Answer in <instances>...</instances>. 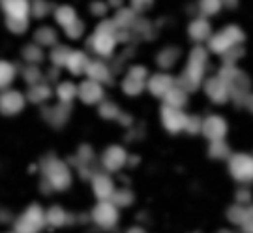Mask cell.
<instances>
[{
	"instance_id": "cell-1",
	"label": "cell",
	"mask_w": 253,
	"mask_h": 233,
	"mask_svg": "<svg viewBox=\"0 0 253 233\" xmlns=\"http://www.w3.org/2000/svg\"><path fill=\"white\" fill-rule=\"evenodd\" d=\"M244 40V34L238 27H227L223 28L221 32H217L214 36H210L208 40V45L210 49L217 55H225L229 53L231 49H235L236 45Z\"/></svg>"
},
{
	"instance_id": "cell-2",
	"label": "cell",
	"mask_w": 253,
	"mask_h": 233,
	"mask_svg": "<svg viewBox=\"0 0 253 233\" xmlns=\"http://www.w3.org/2000/svg\"><path fill=\"white\" fill-rule=\"evenodd\" d=\"M229 171L238 182L250 184L253 182V156L250 154H233L229 158Z\"/></svg>"
},
{
	"instance_id": "cell-3",
	"label": "cell",
	"mask_w": 253,
	"mask_h": 233,
	"mask_svg": "<svg viewBox=\"0 0 253 233\" xmlns=\"http://www.w3.org/2000/svg\"><path fill=\"white\" fill-rule=\"evenodd\" d=\"M205 64H207V53H205L201 47L193 49L190 57V64H188V68H186V79L190 81L191 89H195L201 83V79H203Z\"/></svg>"
},
{
	"instance_id": "cell-4",
	"label": "cell",
	"mask_w": 253,
	"mask_h": 233,
	"mask_svg": "<svg viewBox=\"0 0 253 233\" xmlns=\"http://www.w3.org/2000/svg\"><path fill=\"white\" fill-rule=\"evenodd\" d=\"M201 132L205 134V137H207L210 143H212V141H219V139H223V137H225L227 124L221 116L212 115V116H208V118L203 120V128H201Z\"/></svg>"
},
{
	"instance_id": "cell-5",
	"label": "cell",
	"mask_w": 253,
	"mask_h": 233,
	"mask_svg": "<svg viewBox=\"0 0 253 233\" xmlns=\"http://www.w3.org/2000/svg\"><path fill=\"white\" fill-rule=\"evenodd\" d=\"M163 124L169 132H180V130H186V122H188V116L182 113L178 108L174 106H165L162 113Z\"/></svg>"
},
{
	"instance_id": "cell-6",
	"label": "cell",
	"mask_w": 253,
	"mask_h": 233,
	"mask_svg": "<svg viewBox=\"0 0 253 233\" xmlns=\"http://www.w3.org/2000/svg\"><path fill=\"white\" fill-rule=\"evenodd\" d=\"M47 177L51 179L54 188H68L70 184V171L64 164L56 160L51 162V166L47 168Z\"/></svg>"
},
{
	"instance_id": "cell-7",
	"label": "cell",
	"mask_w": 253,
	"mask_h": 233,
	"mask_svg": "<svg viewBox=\"0 0 253 233\" xmlns=\"http://www.w3.org/2000/svg\"><path fill=\"white\" fill-rule=\"evenodd\" d=\"M92 45L100 55H111L115 49V34L109 32V28L105 30V27H100L96 36L92 38Z\"/></svg>"
},
{
	"instance_id": "cell-8",
	"label": "cell",
	"mask_w": 253,
	"mask_h": 233,
	"mask_svg": "<svg viewBox=\"0 0 253 233\" xmlns=\"http://www.w3.org/2000/svg\"><path fill=\"white\" fill-rule=\"evenodd\" d=\"M207 94L210 100H214L217 104L227 102L229 100V87H227V81L223 77H214L207 83Z\"/></svg>"
},
{
	"instance_id": "cell-9",
	"label": "cell",
	"mask_w": 253,
	"mask_h": 233,
	"mask_svg": "<svg viewBox=\"0 0 253 233\" xmlns=\"http://www.w3.org/2000/svg\"><path fill=\"white\" fill-rule=\"evenodd\" d=\"M94 220L101 226H113L117 222V209L107 199H101V203L94 211Z\"/></svg>"
},
{
	"instance_id": "cell-10",
	"label": "cell",
	"mask_w": 253,
	"mask_h": 233,
	"mask_svg": "<svg viewBox=\"0 0 253 233\" xmlns=\"http://www.w3.org/2000/svg\"><path fill=\"white\" fill-rule=\"evenodd\" d=\"M77 94H79L86 104H94V102H98V100L101 98V87L98 85V81L88 79L79 87Z\"/></svg>"
},
{
	"instance_id": "cell-11",
	"label": "cell",
	"mask_w": 253,
	"mask_h": 233,
	"mask_svg": "<svg viewBox=\"0 0 253 233\" xmlns=\"http://www.w3.org/2000/svg\"><path fill=\"white\" fill-rule=\"evenodd\" d=\"M190 36L197 42H203V40H210V23L208 19L203 15V17H197L193 23L190 25Z\"/></svg>"
},
{
	"instance_id": "cell-12",
	"label": "cell",
	"mask_w": 253,
	"mask_h": 233,
	"mask_svg": "<svg viewBox=\"0 0 253 233\" xmlns=\"http://www.w3.org/2000/svg\"><path fill=\"white\" fill-rule=\"evenodd\" d=\"M126 160V153L120 149V147H113V149H109L107 153H105V158H103V164H105V168L111 171H117L122 164Z\"/></svg>"
},
{
	"instance_id": "cell-13",
	"label": "cell",
	"mask_w": 253,
	"mask_h": 233,
	"mask_svg": "<svg viewBox=\"0 0 253 233\" xmlns=\"http://www.w3.org/2000/svg\"><path fill=\"white\" fill-rule=\"evenodd\" d=\"M4 6H6L11 19H27V13H28L27 0H6Z\"/></svg>"
},
{
	"instance_id": "cell-14",
	"label": "cell",
	"mask_w": 253,
	"mask_h": 233,
	"mask_svg": "<svg viewBox=\"0 0 253 233\" xmlns=\"http://www.w3.org/2000/svg\"><path fill=\"white\" fill-rule=\"evenodd\" d=\"M94 192L100 199H109L113 196V182H111V179H107L105 175H98L96 182H94Z\"/></svg>"
},
{
	"instance_id": "cell-15",
	"label": "cell",
	"mask_w": 253,
	"mask_h": 233,
	"mask_svg": "<svg viewBox=\"0 0 253 233\" xmlns=\"http://www.w3.org/2000/svg\"><path fill=\"white\" fill-rule=\"evenodd\" d=\"M88 60H86V57L83 53H72L70 57H68V62H66V66L72 70L73 73H81L84 72L86 68H88Z\"/></svg>"
},
{
	"instance_id": "cell-16",
	"label": "cell",
	"mask_w": 253,
	"mask_h": 233,
	"mask_svg": "<svg viewBox=\"0 0 253 233\" xmlns=\"http://www.w3.org/2000/svg\"><path fill=\"white\" fill-rule=\"evenodd\" d=\"M172 87L171 83V77H165V75H158V77H154L150 81V89L156 96H165L167 94V90Z\"/></svg>"
},
{
	"instance_id": "cell-17",
	"label": "cell",
	"mask_w": 253,
	"mask_h": 233,
	"mask_svg": "<svg viewBox=\"0 0 253 233\" xmlns=\"http://www.w3.org/2000/svg\"><path fill=\"white\" fill-rule=\"evenodd\" d=\"M165 98H167V104H169V106L180 108L182 104L186 102V90L178 89V87H171V89L167 90Z\"/></svg>"
},
{
	"instance_id": "cell-18",
	"label": "cell",
	"mask_w": 253,
	"mask_h": 233,
	"mask_svg": "<svg viewBox=\"0 0 253 233\" xmlns=\"http://www.w3.org/2000/svg\"><path fill=\"white\" fill-rule=\"evenodd\" d=\"M56 21L62 25V27H70V25H73L75 21H77V17H75V11H73L72 8H68V6H64V8H58L56 9Z\"/></svg>"
},
{
	"instance_id": "cell-19",
	"label": "cell",
	"mask_w": 253,
	"mask_h": 233,
	"mask_svg": "<svg viewBox=\"0 0 253 233\" xmlns=\"http://www.w3.org/2000/svg\"><path fill=\"white\" fill-rule=\"evenodd\" d=\"M221 4H223V0H201L199 8H201V11H203V15L207 17V15L217 13V11L221 9Z\"/></svg>"
},
{
	"instance_id": "cell-20",
	"label": "cell",
	"mask_w": 253,
	"mask_h": 233,
	"mask_svg": "<svg viewBox=\"0 0 253 233\" xmlns=\"http://www.w3.org/2000/svg\"><path fill=\"white\" fill-rule=\"evenodd\" d=\"M88 73H90V79H94V81H105V77L109 75V72H107V68L103 66L101 62H92V64H88Z\"/></svg>"
},
{
	"instance_id": "cell-21",
	"label": "cell",
	"mask_w": 253,
	"mask_h": 233,
	"mask_svg": "<svg viewBox=\"0 0 253 233\" xmlns=\"http://www.w3.org/2000/svg\"><path fill=\"white\" fill-rule=\"evenodd\" d=\"M75 94H77V89H75V85H72V83H64V85L58 87V96H60L62 102H70Z\"/></svg>"
},
{
	"instance_id": "cell-22",
	"label": "cell",
	"mask_w": 253,
	"mask_h": 233,
	"mask_svg": "<svg viewBox=\"0 0 253 233\" xmlns=\"http://www.w3.org/2000/svg\"><path fill=\"white\" fill-rule=\"evenodd\" d=\"M210 154H212V156H216V158H225L227 154H229V149H227L225 141H223V139H219V141H212Z\"/></svg>"
},
{
	"instance_id": "cell-23",
	"label": "cell",
	"mask_w": 253,
	"mask_h": 233,
	"mask_svg": "<svg viewBox=\"0 0 253 233\" xmlns=\"http://www.w3.org/2000/svg\"><path fill=\"white\" fill-rule=\"evenodd\" d=\"M201 128H203V120H199L197 116H188V122H186V130L191 134H197Z\"/></svg>"
},
{
	"instance_id": "cell-24",
	"label": "cell",
	"mask_w": 253,
	"mask_h": 233,
	"mask_svg": "<svg viewBox=\"0 0 253 233\" xmlns=\"http://www.w3.org/2000/svg\"><path fill=\"white\" fill-rule=\"evenodd\" d=\"M49 220H53L54 224H62L64 218H66V213H64L62 209H58V207H54L53 211L49 213V216H47Z\"/></svg>"
},
{
	"instance_id": "cell-25",
	"label": "cell",
	"mask_w": 253,
	"mask_h": 233,
	"mask_svg": "<svg viewBox=\"0 0 253 233\" xmlns=\"http://www.w3.org/2000/svg\"><path fill=\"white\" fill-rule=\"evenodd\" d=\"M137 2H141L137 8L139 9H145V8H148V4H150V0H133V4H137Z\"/></svg>"
},
{
	"instance_id": "cell-26",
	"label": "cell",
	"mask_w": 253,
	"mask_h": 233,
	"mask_svg": "<svg viewBox=\"0 0 253 233\" xmlns=\"http://www.w3.org/2000/svg\"><path fill=\"white\" fill-rule=\"evenodd\" d=\"M248 197H250V194H248V192H240V194H238V203L248 201Z\"/></svg>"
}]
</instances>
